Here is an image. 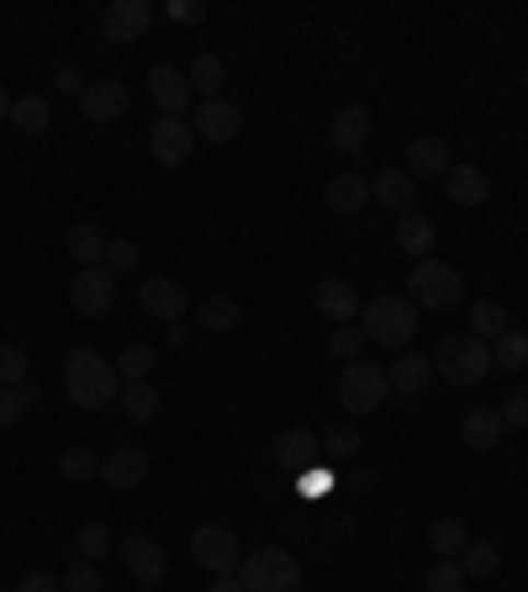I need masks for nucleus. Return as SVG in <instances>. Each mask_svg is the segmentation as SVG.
Wrapping results in <instances>:
<instances>
[{
  "mask_svg": "<svg viewBox=\"0 0 528 592\" xmlns=\"http://www.w3.org/2000/svg\"><path fill=\"white\" fill-rule=\"evenodd\" d=\"M22 418V402H16V391H0V429H11Z\"/></svg>",
  "mask_w": 528,
  "mask_h": 592,
  "instance_id": "3c124183",
  "label": "nucleus"
},
{
  "mask_svg": "<svg viewBox=\"0 0 528 592\" xmlns=\"http://www.w3.org/2000/svg\"><path fill=\"white\" fill-rule=\"evenodd\" d=\"M164 11H170V22H180V27H196V22H206V0H170Z\"/></svg>",
  "mask_w": 528,
  "mask_h": 592,
  "instance_id": "49530a36",
  "label": "nucleus"
},
{
  "mask_svg": "<svg viewBox=\"0 0 528 592\" xmlns=\"http://www.w3.org/2000/svg\"><path fill=\"white\" fill-rule=\"evenodd\" d=\"M502 434H507V429H502L497 408H470V413L460 418V444H466V449H492Z\"/></svg>",
  "mask_w": 528,
  "mask_h": 592,
  "instance_id": "bb28decb",
  "label": "nucleus"
},
{
  "mask_svg": "<svg viewBox=\"0 0 528 592\" xmlns=\"http://www.w3.org/2000/svg\"><path fill=\"white\" fill-rule=\"evenodd\" d=\"M69 301H74V312L80 318H106L112 307H117V275L106 265H90L74 275V286H69Z\"/></svg>",
  "mask_w": 528,
  "mask_h": 592,
  "instance_id": "6e6552de",
  "label": "nucleus"
},
{
  "mask_svg": "<svg viewBox=\"0 0 528 592\" xmlns=\"http://www.w3.org/2000/svg\"><path fill=\"white\" fill-rule=\"evenodd\" d=\"M106 243H112V238L101 234L95 223H69V234H64V249H69V260L80 270L106 265Z\"/></svg>",
  "mask_w": 528,
  "mask_h": 592,
  "instance_id": "412c9836",
  "label": "nucleus"
},
{
  "mask_svg": "<svg viewBox=\"0 0 528 592\" xmlns=\"http://www.w3.org/2000/svg\"><path fill=\"white\" fill-rule=\"evenodd\" d=\"M333 397H338V408L354 418L376 413L386 397H391V371H386V365H370V360H354V365H344Z\"/></svg>",
  "mask_w": 528,
  "mask_h": 592,
  "instance_id": "423d86ee",
  "label": "nucleus"
},
{
  "mask_svg": "<svg viewBox=\"0 0 528 592\" xmlns=\"http://www.w3.org/2000/svg\"><path fill=\"white\" fill-rule=\"evenodd\" d=\"M408 296L417 301V312L428 307V312H449V307H460V296H466V281H460V270L444 265V260H417L408 275Z\"/></svg>",
  "mask_w": 528,
  "mask_h": 592,
  "instance_id": "39448f33",
  "label": "nucleus"
},
{
  "mask_svg": "<svg viewBox=\"0 0 528 592\" xmlns=\"http://www.w3.org/2000/svg\"><path fill=\"white\" fill-rule=\"evenodd\" d=\"M191 561L211 571V577H233L238 566H243V545H238L233 530H222V524H202V530L191 534Z\"/></svg>",
  "mask_w": 528,
  "mask_h": 592,
  "instance_id": "0eeeda50",
  "label": "nucleus"
},
{
  "mask_svg": "<svg viewBox=\"0 0 528 592\" xmlns=\"http://www.w3.org/2000/svg\"><path fill=\"white\" fill-rule=\"evenodd\" d=\"M359 429H349V423H333V429H328L323 434V449L328 455H333V460H354V455H359Z\"/></svg>",
  "mask_w": 528,
  "mask_h": 592,
  "instance_id": "79ce46f5",
  "label": "nucleus"
},
{
  "mask_svg": "<svg viewBox=\"0 0 528 592\" xmlns=\"http://www.w3.org/2000/svg\"><path fill=\"white\" fill-rule=\"evenodd\" d=\"M524 90H528V64H524Z\"/></svg>",
  "mask_w": 528,
  "mask_h": 592,
  "instance_id": "4d7b16f0",
  "label": "nucleus"
},
{
  "mask_svg": "<svg viewBox=\"0 0 528 592\" xmlns=\"http://www.w3.org/2000/svg\"><path fill=\"white\" fill-rule=\"evenodd\" d=\"M470 577L460 561H434L428 566V577H423V592H466Z\"/></svg>",
  "mask_w": 528,
  "mask_h": 592,
  "instance_id": "e433bc0d",
  "label": "nucleus"
},
{
  "mask_svg": "<svg viewBox=\"0 0 528 592\" xmlns=\"http://www.w3.org/2000/svg\"><path fill=\"white\" fill-rule=\"evenodd\" d=\"M64 391H69L74 408L101 413V408H112L122 397V376H117V365L101 360L95 350H69V360H64Z\"/></svg>",
  "mask_w": 528,
  "mask_h": 592,
  "instance_id": "f257e3e1",
  "label": "nucleus"
},
{
  "mask_svg": "<svg viewBox=\"0 0 528 592\" xmlns=\"http://www.w3.org/2000/svg\"><path fill=\"white\" fill-rule=\"evenodd\" d=\"M122 413L133 418V423H153V418H159V408H164V397H159V391H153V386L148 382H122Z\"/></svg>",
  "mask_w": 528,
  "mask_h": 592,
  "instance_id": "c756f323",
  "label": "nucleus"
},
{
  "mask_svg": "<svg viewBox=\"0 0 528 592\" xmlns=\"http://www.w3.org/2000/svg\"><path fill=\"white\" fill-rule=\"evenodd\" d=\"M144 476H148V455H144V449H112V455L101 460V481H106V487H117V492L138 487Z\"/></svg>",
  "mask_w": 528,
  "mask_h": 592,
  "instance_id": "b1692460",
  "label": "nucleus"
},
{
  "mask_svg": "<svg viewBox=\"0 0 528 592\" xmlns=\"http://www.w3.org/2000/svg\"><path fill=\"white\" fill-rule=\"evenodd\" d=\"M138 307H144L148 318H159V323H180V318H185V292H180L175 281L153 275V281L138 286Z\"/></svg>",
  "mask_w": 528,
  "mask_h": 592,
  "instance_id": "f3484780",
  "label": "nucleus"
},
{
  "mask_svg": "<svg viewBox=\"0 0 528 592\" xmlns=\"http://www.w3.org/2000/svg\"><path fill=\"white\" fill-rule=\"evenodd\" d=\"M370 202H381L386 212L408 217V212H417V180L408 170H381V175L370 180Z\"/></svg>",
  "mask_w": 528,
  "mask_h": 592,
  "instance_id": "dca6fc26",
  "label": "nucleus"
},
{
  "mask_svg": "<svg viewBox=\"0 0 528 592\" xmlns=\"http://www.w3.org/2000/svg\"><path fill=\"white\" fill-rule=\"evenodd\" d=\"M301 492L328 498V492H333V471H323V466H307V471H301Z\"/></svg>",
  "mask_w": 528,
  "mask_h": 592,
  "instance_id": "de8ad7c7",
  "label": "nucleus"
},
{
  "mask_svg": "<svg viewBox=\"0 0 528 592\" xmlns=\"http://www.w3.org/2000/svg\"><path fill=\"white\" fill-rule=\"evenodd\" d=\"M428 382H434V360L417 355V350H408V355L391 365V391H397V397H408V402H412V397H423Z\"/></svg>",
  "mask_w": 528,
  "mask_h": 592,
  "instance_id": "4be33fe9",
  "label": "nucleus"
},
{
  "mask_svg": "<svg viewBox=\"0 0 528 592\" xmlns=\"http://www.w3.org/2000/svg\"><path fill=\"white\" fill-rule=\"evenodd\" d=\"M328 144L338 148V153H359V148L370 144V112L349 101V106H338L333 122H328Z\"/></svg>",
  "mask_w": 528,
  "mask_h": 592,
  "instance_id": "2eb2a0df",
  "label": "nucleus"
},
{
  "mask_svg": "<svg viewBox=\"0 0 528 592\" xmlns=\"http://www.w3.org/2000/svg\"><path fill=\"white\" fill-rule=\"evenodd\" d=\"M408 175L412 180H444L449 175V148H444V138H412Z\"/></svg>",
  "mask_w": 528,
  "mask_h": 592,
  "instance_id": "5701e85b",
  "label": "nucleus"
},
{
  "mask_svg": "<svg viewBox=\"0 0 528 592\" xmlns=\"http://www.w3.org/2000/svg\"><path fill=\"white\" fill-rule=\"evenodd\" d=\"M74 550H80V561L101 566L112 550H117V545H112V530H106V524H85V530L74 534Z\"/></svg>",
  "mask_w": 528,
  "mask_h": 592,
  "instance_id": "c9c22d12",
  "label": "nucleus"
},
{
  "mask_svg": "<svg viewBox=\"0 0 528 592\" xmlns=\"http://www.w3.org/2000/svg\"><path fill=\"white\" fill-rule=\"evenodd\" d=\"M164 339L180 350V344H185V323H164Z\"/></svg>",
  "mask_w": 528,
  "mask_h": 592,
  "instance_id": "5fc2aeb1",
  "label": "nucleus"
},
{
  "mask_svg": "<svg viewBox=\"0 0 528 592\" xmlns=\"http://www.w3.org/2000/svg\"><path fill=\"white\" fill-rule=\"evenodd\" d=\"M206 592H249V588H243V577L233 571V577H211V588Z\"/></svg>",
  "mask_w": 528,
  "mask_h": 592,
  "instance_id": "864d4df0",
  "label": "nucleus"
},
{
  "mask_svg": "<svg viewBox=\"0 0 528 592\" xmlns=\"http://www.w3.org/2000/svg\"><path fill=\"white\" fill-rule=\"evenodd\" d=\"M148 153H153L164 170H180V164L196 153V127L185 117H159L153 133H148Z\"/></svg>",
  "mask_w": 528,
  "mask_h": 592,
  "instance_id": "1a4fd4ad",
  "label": "nucleus"
},
{
  "mask_svg": "<svg viewBox=\"0 0 528 592\" xmlns=\"http://www.w3.org/2000/svg\"><path fill=\"white\" fill-rule=\"evenodd\" d=\"M312 301H318V312H323V318H333L338 328L354 323V312L365 307V301H359V292H354L349 281H338V275H328V281H318V292H312Z\"/></svg>",
  "mask_w": 528,
  "mask_h": 592,
  "instance_id": "aec40b11",
  "label": "nucleus"
},
{
  "mask_svg": "<svg viewBox=\"0 0 528 592\" xmlns=\"http://www.w3.org/2000/svg\"><path fill=\"white\" fill-rule=\"evenodd\" d=\"M80 117L95 122V127L127 117V86H117V80H90L80 90Z\"/></svg>",
  "mask_w": 528,
  "mask_h": 592,
  "instance_id": "ddd939ff",
  "label": "nucleus"
},
{
  "mask_svg": "<svg viewBox=\"0 0 528 592\" xmlns=\"http://www.w3.org/2000/svg\"><path fill=\"white\" fill-rule=\"evenodd\" d=\"M507 307H502V301H475V307H470V333H475V339H486V344H492V339H502V333H507Z\"/></svg>",
  "mask_w": 528,
  "mask_h": 592,
  "instance_id": "72a5a7b5",
  "label": "nucleus"
},
{
  "mask_svg": "<svg viewBox=\"0 0 528 592\" xmlns=\"http://www.w3.org/2000/svg\"><path fill=\"white\" fill-rule=\"evenodd\" d=\"M444 196H449L455 207H481V202L492 196V175L475 170V164H449V175H444Z\"/></svg>",
  "mask_w": 528,
  "mask_h": 592,
  "instance_id": "a211bd4d",
  "label": "nucleus"
},
{
  "mask_svg": "<svg viewBox=\"0 0 528 592\" xmlns=\"http://www.w3.org/2000/svg\"><path fill=\"white\" fill-rule=\"evenodd\" d=\"M85 86H90V80H80V69H59V90H64V95H80Z\"/></svg>",
  "mask_w": 528,
  "mask_h": 592,
  "instance_id": "603ef678",
  "label": "nucleus"
},
{
  "mask_svg": "<svg viewBox=\"0 0 528 592\" xmlns=\"http://www.w3.org/2000/svg\"><path fill=\"white\" fill-rule=\"evenodd\" d=\"M428 360H434V371L449 386H475V382H486V371H492V350L475 333H444Z\"/></svg>",
  "mask_w": 528,
  "mask_h": 592,
  "instance_id": "7ed1b4c3",
  "label": "nucleus"
},
{
  "mask_svg": "<svg viewBox=\"0 0 528 592\" xmlns=\"http://www.w3.org/2000/svg\"><path fill=\"white\" fill-rule=\"evenodd\" d=\"M0 122H11V95H5V86H0Z\"/></svg>",
  "mask_w": 528,
  "mask_h": 592,
  "instance_id": "6e6d98bb",
  "label": "nucleus"
},
{
  "mask_svg": "<svg viewBox=\"0 0 528 592\" xmlns=\"http://www.w3.org/2000/svg\"><path fill=\"white\" fill-rule=\"evenodd\" d=\"M11 391H16V402H22V413H27V408H37V402H43V386L32 382V376H27V382H22V386H11Z\"/></svg>",
  "mask_w": 528,
  "mask_h": 592,
  "instance_id": "8fccbe9b",
  "label": "nucleus"
},
{
  "mask_svg": "<svg viewBox=\"0 0 528 592\" xmlns=\"http://www.w3.org/2000/svg\"><path fill=\"white\" fill-rule=\"evenodd\" d=\"M16 592H64V582H54L48 571H32V577H22V582H16Z\"/></svg>",
  "mask_w": 528,
  "mask_h": 592,
  "instance_id": "09e8293b",
  "label": "nucleus"
},
{
  "mask_svg": "<svg viewBox=\"0 0 528 592\" xmlns=\"http://www.w3.org/2000/svg\"><path fill=\"white\" fill-rule=\"evenodd\" d=\"M370 202V180L344 170V175L328 180V212H338V217H354V212H365Z\"/></svg>",
  "mask_w": 528,
  "mask_h": 592,
  "instance_id": "393cba45",
  "label": "nucleus"
},
{
  "mask_svg": "<svg viewBox=\"0 0 528 592\" xmlns=\"http://www.w3.org/2000/svg\"><path fill=\"white\" fill-rule=\"evenodd\" d=\"M359 328L370 344H391V350H408L417 339V301L412 296H370L359 307Z\"/></svg>",
  "mask_w": 528,
  "mask_h": 592,
  "instance_id": "f03ea898",
  "label": "nucleus"
},
{
  "mask_svg": "<svg viewBox=\"0 0 528 592\" xmlns=\"http://www.w3.org/2000/svg\"><path fill=\"white\" fill-rule=\"evenodd\" d=\"M397 249L412 254V260H428L434 254V217H423V212L397 217Z\"/></svg>",
  "mask_w": 528,
  "mask_h": 592,
  "instance_id": "cd10ccee",
  "label": "nucleus"
},
{
  "mask_svg": "<svg viewBox=\"0 0 528 592\" xmlns=\"http://www.w3.org/2000/svg\"><path fill=\"white\" fill-rule=\"evenodd\" d=\"M117 376L122 382H148V376H153V350L133 339V344L122 350V360H117Z\"/></svg>",
  "mask_w": 528,
  "mask_h": 592,
  "instance_id": "ea45409f",
  "label": "nucleus"
},
{
  "mask_svg": "<svg viewBox=\"0 0 528 592\" xmlns=\"http://www.w3.org/2000/svg\"><path fill=\"white\" fill-rule=\"evenodd\" d=\"M318 449H323V440H318L312 429H286V434L275 440V466L301 476L307 466H318Z\"/></svg>",
  "mask_w": 528,
  "mask_h": 592,
  "instance_id": "6ab92c4d",
  "label": "nucleus"
},
{
  "mask_svg": "<svg viewBox=\"0 0 528 592\" xmlns=\"http://www.w3.org/2000/svg\"><path fill=\"white\" fill-rule=\"evenodd\" d=\"M59 471L69 476V481H95V476H101V460H95V449L74 444V449H64L59 455Z\"/></svg>",
  "mask_w": 528,
  "mask_h": 592,
  "instance_id": "a19ab883",
  "label": "nucleus"
},
{
  "mask_svg": "<svg viewBox=\"0 0 528 592\" xmlns=\"http://www.w3.org/2000/svg\"><path fill=\"white\" fill-rule=\"evenodd\" d=\"M365 344H370V339H365V328H359V323H344V328H333V339H328V355L344 360V365H354Z\"/></svg>",
  "mask_w": 528,
  "mask_h": 592,
  "instance_id": "4c0bfd02",
  "label": "nucleus"
},
{
  "mask_svg": "<svg viewBox=\"0 0 528 592\" xmlns=\"http://www.w3.org/2000/svg\"><path fill=\"white\" fill-rule=\"evenodd\" d=\"M64 592H106V582H101V566H95V561H74L69 571H64Z\"/></svg>",
  "mask_w": 528,
  "mask_h": 592,
  "instance_id": "37998d69",
  "label": "nucleus"
},
{
  "mask_svg": "<svg viewBox=\"0 0 528 592\" xmlns=\"http://www.w3.org/2000/svg\"><path fill=\"white\" fill-rule=\"evenodd\" d=\"M32 376V360H27V350L22 344H0V391H11V386H22Z\"/></svg>",
  "mask_w": 528,
  "mask_h": 592,
  "instance_id": "f704fd0d",
  "label": "nucleus"
},
{
  "mask_svg": "<svg viewBox=\"0 0 528 592\" xmlns=\"http://www.w3.org/2000/svg\"><path fill=\"white\" fill-rule=\"evenodd\" d=\"M117 556H122V566H127V577H133V582H144V588H159V582H164V571H170L164 550H159V539H148V534L122 539Z\"/></svg>",
  "mask_w": 528,
  "mask_h": 592,
  "instance_id": "9d476101",
  "label": "nucleus"
},
{
  "mask_svg": "<svg viewBox=\"0 0 528 592\" xmlns=\"http://www.w3.org/2000/svg\"><path fill=\"white\" fill-rule=\"evenodd\" d=\"M486 350H492V371H524L528 365V333L524 328H507V333L492 339Z\"/></svg>",
  "mask_w": 528,
  "mask_h": 592,
  "instance_id": "2f4dec72",
  "label": "nucleus"
},
{
  "mask_svg": "<svg viewBox=\"0 0 528 592\" xmlns=\"http://www.w3.org/2000/svg\"><path fill=\"white\" fill-rule=\"evenodd\" d=\"M11 127L16 133H48L54 127V106L43 95H16L11 101Z\"/></svg>",
  "mask_w": 528,
  "mask_h": 592,
  "instance_id": "7c9ffc66",
  "label": "nucleus"
},
{
  "mask_svg": "<svg viewBox=\"0 0 528 592\" xmlns=\"http://www.w3.org/2000/svg\"><path fill=\"white\" fill-rule=\"evenodd\" d=\"M238 577H243V588L249 592H301V582H307L301 561H296L291 550H280V545L249 550L243 566H238Z\"/></svg>",
  "mask_w": 528,
  "mask_h": 592,
  "instance_id": "20e7f679",
  "label": "nucleus"
},
{
  "mask_svg": "<svg viewBox=\"0 0 528 592\" xmlns=\"http://www.w3.org/2000/svg\"><path fill=\"white\" fill-rule=\"evenodd\" d=\"M497 413H502V429H528V386L507 391V402H502Z\"/></svg>",
  "mask_w": 528,
  "mask_h": 592,
  "instance_id": "c03bdc74",
  "label": "nucleus"
},
{
  "mask_svg": "<svg viewBox=\"0 0 528 592\" xmlns=\"http://www.w3.org/2000/svg\"><path fill=\"white\" fill-rule=\"evenodd\" d=\"M185 80H191V90L202 95V101H222V86H228V69H222V59L217 54H202V59L185 69Z\"/></svg>",
  "mask_w": 528,
  "mask_h": 592,
  "instance_id": "c85d7f7f",
  "label": "nucleus"
},
{
  "mask_svg": "<svg viewBox=\"0 0 528 592\" xmlns=\"http://www.w3.org/2000/svg\"><path fill=\"white\" fill-rule=\"evenodd\" d=\"M153 22V5L148 0H112L106 11H101V37L106 43H138Z\"/></svg>",
  "mask_w": 528,
  "mask_h": 592,
  "instance_id": "f8f14e48",
  "label": "nucleus"
},
{
  "mask_svg": "<svg viewBox=\"0 0 528 592\" xmlns=\"http://www.w3.org/2000/svg\"><path fill=\"white\" fill-rule=\"evenodd\" d=\"M133 265H138V243H133V238H112V243H106V270L122 275V270H133Z\"/></svg>",
  "mask_w": 528,
  "mask_h": 592,
  "instance_id": "a18cd8bd",
  "label": "nucleus"
},
{
  "mask_svg": "<svg viewBox=\"0 0 528 592\" xmlns=\"http://www.w3.org/2000/svg\"><path fill=\"white\" fill-rule=\"evenodd\" d=\"M196 312H202V323L211 328V333H233L238 323H243V307H238L233 296H202V307H196Z\"/></svg>",
  "mask_w": 528,
  "mask_h": 592,
  "instance_id": "473e14b6",
  "label": "nucleus"
},
{
  "mask_svg": "<svg viewBox=\"0 0 528 592\" xmlns=\"http://www.w3.org/2000/svg\"><path fill=\"white\" fill-rule=\"evenodd\" d=\"M148 95H153V106H159L164 117H185L191 101H196V90H191V80H185V69H175V64L148 69Z\"/></svg>",
  "mask_w": 528,
  "mask_h": 592,
  "instance_id": "9b49d317",
  "label": "nucleus"
},
{
  "mask_svg": "<svg viewBox=\"0 0 528 592\" xmlns=\"http://www.w3.org/2000/svg\"><path fill=\"white\" fill-rule=\"evenodd\" d=\"M466 545H470L466 519L449 513V519H434V524H428V550H434V561H460Z\"/></svg>",
  "mask_w": 528,
  "mask_h": 592,
  "instance_id": "a878e982",
  "label": "nucleus"
},
{
  "mask_svg": "<svg viewBox=\"0 0 528 592\" xmlns=\"http://www.w3.org/2000/svg\"><path fill=\"white\" fill-rule=\"evenodd\" d=\"M191 127H196V138H206V144H233L238 133H243V112H238L233 101H202Z\"/></svg>",
  "mask_w": 528,
  "mask_h": 592,
  "instance_id": "4468645a",
  "label": "nucleus"
},
{
  "mask_svg": "<svg viewBox=\"0 0 528 592\" xmlns=\"http://www.w3.org/2000/svg\"><path fill=\"white\" fill-rule=\"evenodd\" d=\"M460 566H466V577H492V571L502 566V556H497V545H492V539H470L466 556H460Z\"/></svg>",
  "mask_w": 528,
  "mask_h": 592,
  "instance_id": "58836bf2",
  "label": "nucleus"
}]
</instances>
